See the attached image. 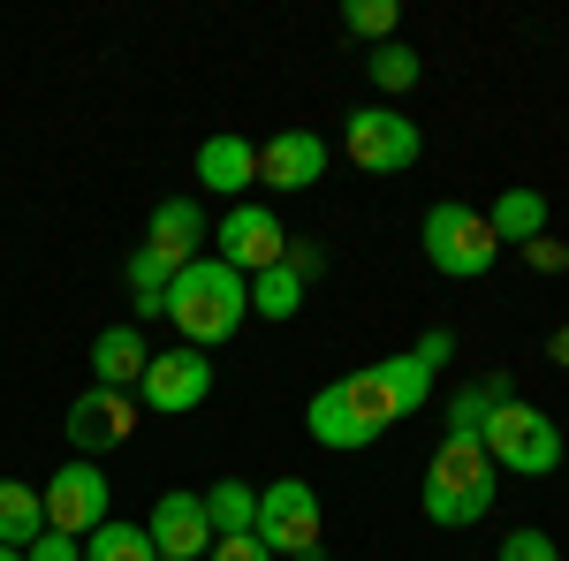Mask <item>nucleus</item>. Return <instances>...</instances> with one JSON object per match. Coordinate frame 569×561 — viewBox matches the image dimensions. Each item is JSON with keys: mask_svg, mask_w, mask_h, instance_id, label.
<instances>
[{"mask_svg": "<svg viewBox=\"0 0 569 561\" xmlns=\"http://www.w3.org/2000/svg\"><path fill=\"white\" fill-rule=\"evenodd\" d=\"M168 319H176L182 349H220L236 327H243V311H251V281L236 273V266L220 259H190L168 281V303H160Z\"/></svg>", "mask_w": 569, "mask_h": 561, "instance_id": "nucleus-1", "label": "nucleus"}, {"mask_svg": "<svg viewBox=\"0 0 569 561\" xmlns=\"http://www.w3.org/2000/svg\"><path fill=\"white\" fill-rule=\"evenodd\" d=\"M493 455H486L471 432H448L433 448V463H426V517L440 523V531H463V523H479L486 509H493Z\"/></svg>", "mask_w": 569, "mask_h": 561, "instance_id": "nucleus-2", "label": "nucleus"}, {"mask_svg": "<svg viewBox=\"0 0 569 561\" xmlns=\"http://www.w3.org/2000/svg\"><path fill=\"white\" fill-rule=\"evenodd\" d=\"M342 394H350V410L372 432H388L395 418L426 410V394H433V364H426L418 349H402V357H380V364L350 372V380H342Z\"/></svg>", "mask_w": 569, "mask_h": 561, "instance_id": "nucleus-3", "label": "nucleus"}, {"mask_svg": "<svg viewBox=\"0 0 569 561\" xmlns=\"http://www.w3.org/2000/svg\"><path fill=\"white\" fill-rule=\"evenodd\" d=\"M479 448L493 455V471H517V478H547L562 463V425L547 418V410H531V402H501L493 418H486Z\"/></svg>", "mask_w": 569, "mask_h": 561, "instance_id": "nucleus-4", "label": "nucleus"}, {"mask_svg": "<svg viewBox=\"0 0 569 561\" xmlns=\"http://www.w3.org/2000/svg\"><path fill=\"white\" fill-rule=\"evenodd\" d=\"M259 547L266 554H289V561H327V547H319V531H327V517H319V493H311L305 478H273V485H259Z\"/></svg>", "mask_w": 569, "mask_h": 561, "instance_id": "nucleus-5", "label": "nucleus"}, {"mask_svg": "<svg viewBox=\"0 0 569 561\" xmlns=\"http://www.w3.org/2000/svg\"><path fill=\"white\" fill-rule=\"evenodd\" d=\"M426 259H433V273H448V281H479V273H493L501 243H493L486 213L456 206V198H440L433 213H426Z\"/></svg>", "mask_w": 569, "mask_h": 561, "instance_id": "nucleus-6", "label": "nucleus"}, {"mask_svg": "<svg viewBox=\"0 0 569 561\" xmlns=\"http://www.w3.org/2000/svg\"><path fill=\"white\" fill-rule=\"evenodd\" d=\"M39 493H46V531H61V539H77V547L114 517V485H107L99 463H61Z\"/></svg>", "mask_w": 569, "mask_h": 561, "instance_id": "nucleus-7", "label": "nucleus"}, {"mask_svg": "<svg viewBox=\"0 0 569 561\" xmlns=\"http://www.w3.org/2000/svg\"><path fill=\"white\" fill-rule=\"evenodd\" d=\"M342 152L365 174H402V168H418L426 137H418L410 114H395V107H357L350 122H342Z\"/></svg>", "mask_w": 569, "mask_h": 561, "instance_id": "nucleus-8", "label": "nucleus"}, {"mask_svg": "<svg viewBox=\"0 0 569 561\" xmlns=\"http://www.w3.org/2000/svg\"><path fill=\"white\" fill-rule=\"evenodd\" d=\"M213 394V357L206 349H160L152 364H144V380H137V410H152V418H182V410H198Z\"/></svg>", "mask_w": 569, "mask_h": 561, "instance_id": "nucleus-9", "label": "nucleus"}, {"mask_svg": "<svg viewBox=\"0 0 569 561\" xmlns=\"http://www.w3.org/2000/svg\"><path fill=\"white\" fill-rule=\"evenodd\" d=\"M220 266H236L243 281L251 273H266V266H281V251H289V228H281V213L273 206H236V213L220 220Z\"/></svg>", "mask_w": 569, "mask_h": 561, "instance_id": "nucleus-10", "label": "nucleus"}, {"mask_svg": "<svg viewBox=\"0 0 569 561\" xmlns=\"http://www.w3.org/2000/svg\"><path fill=\"white\" fill-rule=\"evenodd\" d=\"M144 531H152V554H160V561H206V554H213L206 493H160V509L144 517Z\"/></svg>", "mask_w": 569, "mask_h": 561, "instance_id": "nucleus-11", "label": "nucleus"}, {"mask_svg": "<svg viewBox=\"0 0 569 561\" xmlns=\"http://www.w3.org/2000/svg\"><path fill=\"white\" fill-rule=\"evenodd\" d=\"M130 432H137V394H122V388H84L77 402H69V440H77L84 455L122 448Z\"/></svg>", "mask_w": 569, "mask_h": 561, "instance_id": "nucleus-12", "label": "nucleus"}, {"mask_svg": "<svg viewBox=\"0 0 569 561\" xmlns=\"http://www.w3.org/2000/svg\"><path fill=\"white\" fill-rule=\"evenodd\" d=\"M319 174H327V137L273 130L259 144V182H266V190H289V198H297V190H311Z\"/></svg>", "mask_w": 569, "mask_h": 561, "instance_id": "nucleus-13", "label": "nucleus"}, {"mask_svg": "<svg viewBox=\"0 0 569 561\" xmlns=\"http://www.w3.org/2000/svg\"><path fill=\"white\" fill-rule=\"evenodd\" d=\"M198 182L243 206V190L259 182V144H251V137H236V130L206 137V144H198Z\"/></svg>", "mask_w": 569, "mask_h": 561, "instance_id": "nucleus-14", "label": "nucleus"}, {"mask_svg": "<svg viewBox=\"0 0 569 561\" xmlns=\"http://www.w3.org/2000/svg\"><path fill=\"white\" fill-rule=\"evenodd\" d=\"M198 243H206L198 198H160V206H152V228H144V251H160V259L182 273V266L198 259Z\"/></svg>", "mask_w": 569, "mask_h": 561, "instance_id": "nucleus-15", "label": "nucleus"}, {"mask_svg": "<svg viewBox=\"0 0 569 561\" xmlns=\"http://www.w3.org/2000/svg\"><path fill=\"white\" fill-rule=\"evenodd\" d=\"M144 364H152V349H144V334H137V319H122V327H107V334L91 342V388L130 394L137 380H144Z\"/></svg>", "mask_w": 569, "mask_h": 561, "instance_id": "nucleus-16", "label": "nucleus"}, {"mask_svg": "<svg viewBox=\"0 0 569 561\" xmlns=\"http://www.w3.org/2000/svg\"><path fill=\"white\" fill-rule=\"evenodd\" d=\"M305 432L319 440V448H335V455H350V448H372V440H380V432H372V425H365V418L350 410V394H342V380H335V388H319V394H311V410H305Z\"/></svg>", "mask_w": 569, "mask_h": 561, "instance_id": "nucleus-17", "label": "nucleus"}, {"mask_svg": "<svg viewBox=\"0 0 569 561\" xmlns=\"http://www.w3.org/2000/svg\"><path fill=\"white\" fill-rule=\"evenodd\" d=\"M486 228H493V243H531V236H547V198L517 182L486 206Z\"/></svg>", "mask_w": 569, "mask_h": 561, "instance_id": "nucleus-18", "label": "nucleus"}, {"mask_svg": "<svg viewBox=\"0 0 569 561\" xmlns=\"http://www.w3.org/2000/svg\"><path fill=\"white\" fill-rule=\"evenodd\" d=\"M46 531V493L39 485H23V478H0V547H31Z\"/></svg>", "mask_w": 569, "mask_h": 561, "instance_id": "nucleus-19", "label": "nucleus"}, {"mask_svg": "<svg viewBox=\"0 0 569 561\" xmlns=\"http://www.w3.org/2000/svg\"><path fill=\"white\" fill-rule=\"evenodd\" d=\"M501 402H517V380H509V372H486V380H471V388H456V402H448V432H471V440H479L486 418H493Z\"/></svg>", "mask_w": 569, "mask_h": 561, "instance_id": "nucleus-20", "label": "nucleus"}, {"mask_svg": "<svg viewBox=\"0 0 569 561\" xmlns=\"http://www.w3.org/2000/svg\"><path fill=\"white\" fill-rule=\"evenodd\" d=\"M206 517H213V539H243V531L259 523V485H243V478H220L213 493H206Z\"/></svg>", "mask_w": 569, "mask_h": 561, "instance_id": "nucleus-21", "label": "nucleus"}, {"mask_svg": "<svg viewBox=\"0 0 569 561\" xmlns=\"http://www.w3.org/2000/svg\"><path fill=\"white\" fill-rule=\"evenodd\" d=\"M122 281H130V297H137V319H168L160 303H168V281H176V266L160 259V251H144V243H137L130 266H122Z\"/></svg>", "mask_w": 569, "mask_h": 561, "instance_id": "nucleus-22", "label": "nucleus"}, {"mask_svg": "<svg viewBox=\"0 0 569 561\" xmlns=\"http://www.w3.org/2000/svg\"><path fill=\"white\" fill-rule=\"evenodd\" d=\"M297 303H305V273L289 259L251 273V311H259V319H297Z\"/></svg>", "mask_w": 569, "mask_h": 561, "instance_id": "nucleus-23", "label": "nucleus"}, {"mask_svg": "<svg viewBox=\"0 0 569 561\" xmlns=\"http://www.w3.org/2000/svg\"><path fill=\"white\" fill-rule=\"evenodd\" d=\"M84 561H160V554H152V531H144V523H114L107 517L84 539Z\"/></svg>", "mask_w": 569, "mask_h": 561, "instance_id": "nucleus-24", "label": "nucleus"}, {"mask_svg": "<svg viewBox=\"0 0 569 561\" xmlns=\"http://www.w3.org/2000/svg\"><path fill=\"white\" fill-rule=\"evenodd\" d=\"M365 69H372V84H380V91H410V84H418V53H410L402 39L372 46V53H365Z\"/></svg>", "mask_w": 569, "mask_h": 561, "instance_id": "nucleus-25", "label": "nucleus"}, {"mask_svg": "<svg viewBox=\"0 0 569 561\" xmlns=\"http://www.w3.org/2000/svg\"><path fill=\"white\" fill-rule=\"evenodd\" d=\"M395 23H402V8H395V0H350V8H342V31H357V39H380V46H388Z\"/></svg>", "mask_w": 569, "mask_h": 561, "instance_id": "nucleus-26", "label": "nucleus"}, {"mask_svg": "<svg viewBox=\"0 0 569 561\" xmlns=\"http://www.w3.org/2000/svg\"><path fill=\"white\" fill-rule=\"evenodd\" d=\"M493 561H562V547H555L547 531H509V539H501V554H493Z\"/></svg>", "mask_w": 569, "mask_h": 561, "instance_id": "nucleus-27", "label": "nucleus"}, {"mask_svg": "<svg viewBox=\"0 0 569 561\" xmlns=\"http://www.w3.org/2000/svg\"><path fill=\"white\" fill-rule=\"evenodd\" d=\"M525 266H531V273H562V266H569V243H555V236H531V243H525Z\"/></svg>", "mask_w": 569, "mask_h": 561, "instance_id": "nucleus-28", "label": "nucleus"}, {"mask_svg": "<svg viewBox=\"0 0 569 561\" xmlns=\"http://www.w3.org/2000/svg\"><path fill=\"white\" fill-rule=\"evenodd\" d=\"M23 561H84V547H77V539H61V531H39V539L23 547Z\"/></svg>", "mask_w": 569, "mask_h": 561, "instance_id": "nucleus-29", "label": "nucleus"}, {"mask_svg": "<svg viewBox=\"0 0 569 561\" xmlns=\"http://www.w3.org/2000/svg\"><path fill=\"white\" fill-rule=\"evenodd\" d=\"M206 561H273V554L259 547V531H243V539H213V554H206Z\"/></svg>", "mask_w": 569, "mask_h": 561, "instance_id": "nucleus-30", "label": "nucleus"}, {"mask_svg": "<svg viewBox=\"0 0 569 561\" xmlns=\"http://www.w3.org/2000/svg\"><path fill=\"white\" fill-rule=\"evenodd\" d=\"M418 357H426V364H448V357H456V334H448V327H426V342H418Z\"/></svg>", "mask_w": 569, "mask_h": 561, "instance_id": "nucleus-31", "label": "nucleus"}, {"mask_svg": "<svg viewBox=\"0 0 569 561\" xmlns=\"http://www.w3.org/2000/svg\"><path fill=\"white\" fill-rule=\"evenodd\" d=\"M281 259L297 266V273H305V281H311V273H319V266H327V259H319V251H311V243H289V251H281Z\"/></svg>", "mask_w": 569, "mask_h": 561, "instance_id": "nucleus-32", "label": "nucleus"}, {"mask_svg": "<svg viewBox=\"0 0 569 561\" xmlns=\"http://www.w3.org/2000/svg\"><path fill=\"white\" fill-rule=\"evenodd\" d=\"M547 357H555V364H569V327H555V342H547Z\"/></svg>", "mask_w": 569, "mask_h": 561, "instance_id": "nucleus-33", "label": "nucleus"}, {"mask_svg": "<svg viewBox=\"0 0 569 561\" xmlns=\"http://www.w3.org/2000/svg\"><path fill=\"white\" fill-rule=\"evenodd\" d=\"M0 561H23V554H16V547H0Z\"/></svg>", "mask_w": 569, "mask_h": 561, "instance_id": "nucleus-34", "label": "nucleus"}]
</instances>
